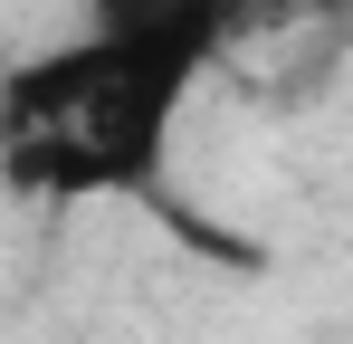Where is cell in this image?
Masks as SVG:
<instances>
[{
  "label": "cell",
  "mask_w": 353,
  "mask_h": 344,
  "mask_svg": "<svg viewBox=\"0 0 353 344\" xmlns=\"http://www.w3.org/2000/svg\"><path fill=\"white\" fill-rule=\"evenodd\" d=\"M210 77V48L181 39H124V29H77L67 48L19 57L10 77V172L39 191H96V182H134L163 163L191 86Z\"/></svg>",
  "instance_id": "6da1fadb"
}]
</instances>
